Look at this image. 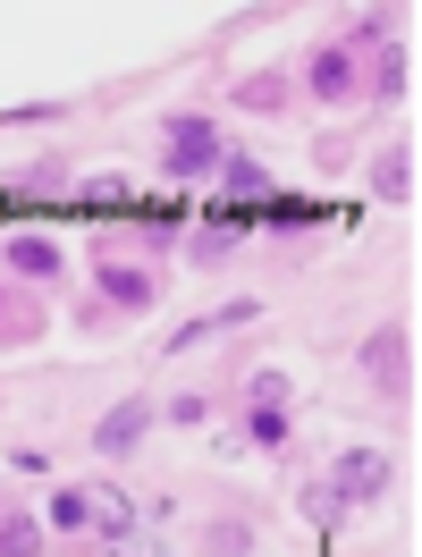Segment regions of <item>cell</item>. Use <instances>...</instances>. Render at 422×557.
I'll return each mask as SVG.
<instances>
[{
  "instance_id": "obj_7",
  "label": "cell",
  "mask_w": 422,
  "mask_h": 557,
  "mask_svg": "<svg viewBox=\"0 0 422 557\" xmlns=\"http://www.w3.org/2000/svg\"><path fill=\"white\" fill-rule=\"evenodd\" d=\"M363 363H372L381 388H406V330H372V338H363Z\"/></svg>"
},
{
  "instance_id": "obj_18",
  "label": "cell",
  "mask_w": 422,
  "mask_h": 557,
  "mask_svg": "<svg viewBox=\"0 0 422 557\" xmlns=\"http://www.w3.org/2000/svg\"><path fill=\"white\" fill-rule=\"evenodd\" d=\"M406 76H414V69H406V51H388V60H381V85H372V94H388V102H397V94H406Z\"/></svg>"
},
{
  "instance_id": "obj_8",
  "label": "cell",
  "mask_w": 422,
  "mask_h": 557,
  "mask_svg": "<svg viewBox=\"0 0 422 557\" xmlns=\"http://www.w3.org/2000/svg\"><path fill=\"white\" fill-rule=\"evenodd\" d=\"M42 523H51V532H85V523H94V490H85V482H60L51 498H42Z\"/></svg>"
},
{
  "instance_id": "obj_17",
  "label": "cell",
  "mask_w": 422,
  "mask_h": 557,
  "mask_svg": "<svg viewBox=\"0 0 422 557\" xmlns=\"http://www.w3.org/2000/svg\"><path fill=\"white\" fill-rule=\"evenodd\" d=\"M161 414H170L177 431H203V422H211V406H203V397H170V406H161Z\"/></svg>"
},
{
  "instance_id": "obj_6",
  "label": "cell",
  "mask_w": 422,
  "mask_h": 557,
  "mask_svg": "<svg viewBox=\"0 0 422 557\" xmlns=\"http://www.w3.org/2000/svg\"><path fill=\"white\" fill-rule=\"evenodd\" d=\"M0 271H17V278H60V245L9 237V245H0Z\"/></svg>"
},
{
  "instance_id": "obj_11",
  "label": "cell",
  "mask_w": 422,
  "mask_h": 557,
  "mask_svg": "<svg viewBox=\"0 0 422 557\" xmlns=\"http://www.w3.org/2000/svg\"><path fill=\"white\" fill-rule=\"evenodd\" d=\"M220 186H228V195H271V170L246 161V152H228V161H220Z\"/></svg>"
},
{
  "instance_id": "obj_13",
  "label": "cell",
  "mask_w": 422,
  "mask_h": 557,
  "mask_svg": "<svg viewBox=\"0 0 422 557\" xmlns=\"http://www.w3.org/2000/svg\"><path fill=\"white\" fill-rule=\"evenodd\" d=\"M372 195H388V203H397V195H414V152H388L381 170H372Z\"/></svg>"
},
{
  "instance_id": "obj_5",
  "label": "cell",
  "mask_w": 422,
  "mask_h": 557,
  "mask_svg": "<svg viewBox=\"0 0 422 557\" xmlns=\"http://www.w3.org/2000/svg\"><path fill=\"white\" fill-rule=\"evenodd\" d=\"M313 94L321 102H355V51H338V42H330V51H313Z\"/></svg>"
},
{
  "instance_id": "obj_1",
  "label": "cell",
  "mask_w": 422,
  "mask_h": 557,
  "mask_svg": "<svg viewBox=\"0 0 422 557\" xmlns=\"http://www.w3.org/2000/svg\"><path fill=\"white\" fill-rule=\"evenodd\" d=\"M161 136H170V152H161L170 177H220V161H228V136L211 119H170Z\"/></svg>"
},
{
  "instance_id": "obj_14",
  "label": "cell",
  "mask_w": 422,
  "mask_h": 557,
  "mask_svg": "<svg viewBox=\"0 0 422 557\" xmlns=\"http://www.w3.org/2000/svg\"><path fill=\"white\" fill-rule=\"evenodd\" d=\"M42 549V523L35 516H0V557H35Z\"/></svg>"
},
{
  "instance_id": "obj_15",
  "label": "cell",
  "mask_w": 422,
  "mask_h": 557,
  "mask_svg": "<svg viewBox=\"0 0 422 557\" xmlns=\"http://www.w3.org/2000/svg\"><path fill=\"white\" fill-rule=\"evenodd\" d=\"M246 440H253V448H287V406H253Z\"/></svg>"
},
{
  "instance_id": "obj_4",
  "label": "cell",
  "mask_w": 422,
  "mask_h": 557,
  "mask_svg": "<svg viewBox=\"0 0 422 557\" xmlns=\"http://www.w3.org/2000/svg\"><path fill=\"white\" fill-rule=\"evenodd\" d=\"M152 271H127V262H102V305L110 313H152Z\"/></svg>"
},
{
  "instance_id": "obj_3",
  "label": "cell",
  "mask_w": 422,
  "mask_h": 557,
  "mask_svg": "<svg viewBox=\"0 0 422 557\" xmlns=\"http://www.w3.org/2000/svg\"><path fill=\"white\" fill-rule=\"evenodd\" d=\"M144 431H152V397H119V406L94 422V456H102V465H119V456H136Z\"/></svg>"
},
{
  "instance_id": "obj_2",
  "label": "cell",
  "mask_w": 422,
  "mask_h": 557,
  "mask_svg": "<svg viewBox=\"0 0 422 557\" xmlns=\"http://www.w3.org/2000/svg\"><path fill=\"white\" fill-rule=\"evenodd\" d=\"M330 490L338 498H381V490H397V465L381 448H338L330 456Z\"/></svg>"
},
{
  "instance_id": "obj_9",
  "label": "cell",
  "mask_w": 422,
  "mask_h": 557,
  "mask_svg": "<svg viewBox=\"0 0 422 557\" xmlns=\"http://www.w3.org/2000/svg\"><path fill=\"white\" fill-rule=\"evenodd\" d=\"M237 321H253V305H228V313H203V321H186V330L170 338V355H195L203 338H220V330H237Z\"/></svg>"
},
{
  "instance_id": "obj_16",
  "label": "cell",
  "mask_w": 422,
  "mask_h": 557,
  "mask_svg": "<svg viewBox=\"0 0 422 557\" xmlns=\"http://www.w3.org/2000/svg\"><path fill=\"white\" fill-rule=\"evenodd\" d=\"M203 549H211V557H246V549H253V523H237V516H228V523H211V532H203Z\"/></svg>"
},
{
  "instance_id": "obj_19",
  "label": "cell",
  "mask_w": 422,
  "mask_h": 557,
  "mask_svg": "<svg viewBox=\"0 0 422 557\" xmlns=\"http://www.w3.org/2000/svg\"><path fill=\"white\" fill-rule=\"evenodd\" d=\"M388 35V9H363V17H355V42H381ZM355 42H338V51H355Z\"/></svg>"
},
{
  "instance_id": "obj_10",
  "label": "cell",
  "mask_w": 422,
  "mask_h": 557,
  "mask_svg": "<svg viewBox=\"0 0 422 557\" xmlns=\"http://www.w3.org/2000/svg\"><path fill=\"white\" fill-rule=\"evenodd\" d=\"M228 253H237V220H220V228H195V237H186V262H195V271H203V262H228Z\"/></svg>"
},
{
  "instance_id": "obj_12",
  "label": "cell",
  "mask_w": 422,
  "mask_h": 557,
  "mask_svg": "<svg viewBox=\"0 0 422 557\" xmlns=\"http://www.w3.org/2000/svg\"><path fill=\"white\" fill-rule=\"evenodd\" d=\"M287 102V76L280 69H262V76H246V85H237V110H280Z\"/></svg>"
}]
</instances>
